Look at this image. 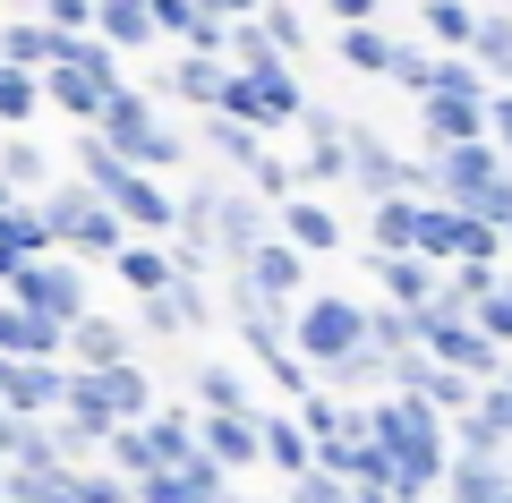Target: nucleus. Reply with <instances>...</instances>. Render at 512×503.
<instances>
[{"instance_id":"nucleus-19","label":"nucleus","mask_w":512,"mask_h":503,"mask_svg":"<svg viewBox=\"0 0 512 503\" xmlns=\"http://www.w3.org/2000/svg\"><path fill=\"white\" fill-rule=\"evenodd\" d=\"M291 503H350V486H342V478H308Z\"/></svg>"},{"instance_id":"nucleus-24","label":"nucleus","mask_w":512,"mask_h":503,"mask_svg":"<svg viewBox=\"0 0 512 503\" xmlns=\"http://www.w3.org/2000/svg\"><path fill=\"white\" fill-rule=\"evenodd\" d=\"M461 9H495V0H461Z\"/></svg>"},{"instance_id":"nucleus-26","label":"nucleus","mask_w":512,"mask_h":503,"mask_svg":"<svg viewBox=\"0 0 512 503\" xmlns=\"http://www.w3.org/2000/svg\"><path fill=\"white\" fill-rule=\"evenodd\" d=\"M495 503H512V495H495Z\"/></svg>"},{"instance_id":"nucleus-20","label":"nucleus","mask_w":512,"mask_h":503,"mask_svg":"<svg viewBox=\"0 0 512 503\" xmlns=\"http://www.w3.org/2000/svg\"><path fill=\"white\" fill-rule=\"evenodd\" d=\"M325 9H333L342 26H376V9H384V0H325Z\"/></svg>"},{"instance_id":"nucleus-8","label":"nucleus","mask_w":512,"mask_h":503,"mask_svg":"<svg viewBox=\"0 0 512 503\" xmlns=\"http://www.w3.org/2000/svg\"><path fill=\"white\" fill-rule=\"evenodd\" d=\"M376 282H384V307H393V316H419V307L436 299V265H419V256H384Z\"/></svg>"},{"instance_id":"nucleus-6","label":"nucleus","mask_w":512,"mask_h":503,"mask_svg":"<svg viewBox=\"0 0 512 503\" xmlns=\"http://www.w3.org/2000/svg\"><path fill=\"white\" fill-rule=\"evenodd\" d=\"M461 60L487 77V94H512V18H504V9H478V35H470Z\"/></svg>"},{"instance_id":"nucleus-12","label":"nucleus","mask_w":512,"mask_h":503,"mask_svg":"<svg viewBox=\"0 0 512 503\" xmlns=\"http://www.w3.org/2000/svg\"><path fill=\"white\" fill-rule=\"evenodd\" d=\"M325 384H333V393H367V384H393V367H384L376 350L359 342L350 359H333V367H325Z\"/></svg>"},{"instance_id":"nucleus-17","label":"nucleus","mask_w":512,"mask_h":503,"mask_svg":"<svg viewBox=\"0 0 512 503\" xmlns=\"http://www.w3.org/2000/svg\"><path fill=\"white\" fill-rule=\"evenodd\" d=\"M427 94H453V103H487V77H478L461 52H444V60H436V86H427Z\"/></svg>"},{"instance_id":"nucleus-23","label":"nucleus","mask_w":512,"mask_h":503,"mask_svg":"<svg viewBox=\"0 0 512 503\" xmlns=\"http://www.w3.org/2000/svg\"><path fill=\"white\" fill-rule=\"evenodd\" d=\"M495 256H512V222H504V231H495Z\"/></svg>"},{"instance_id":"nucleus-13","label":"nucleus","mask_w":512,"mask_h":503,"mask_svg":"<svg viewBox=\"0 0 512 503\" xmlns=\"http://www.w3.org/2000/svg\"><path fill=\"white\" fill-rule=\"evenodd\" d=\"M342 60L359 77H384V60H393V35L384 26H342Z\"/></svg>"},{"instance_id":"nucleus-9","label":"nucleus","mask_w":512,"mask_h":503,"mask_svg":"<svg viewBox=\"0 0 512 503\" xmlns=\"http://www.w3.org/2000/svg\"><path fill=\"white\" fill-rule=\"evenodd\" d=\"M367 248H376V265H384V256H410V248H419V197L367 205Z\"/></svg>"},{"instance_id":"nucleus-5","label":"nucleus","mask_w":512,"mask_h":503,"mask_svg":"<svg viewBox=\"0 0 512 503\" xmlns=\"http://www.w3.org/2000/svg\"><path fill=\"white\" fill-rule=\"evenodd\" d=\"M419 137H427V154L478 145V137H487V103H453V94H427V103H419Z\"/></svg>"},{"instance_id":"nucleus-10","label":"nucleus","mask_w":512,"mask_h":503,"mask_svg":"<svg viewBox=\"0 0 512 503\" xmlns=\"http://www.w3.org/2000/svg\"><path fill=\"white\" fill-rule=\"evenodd\" d=\"M470 324H478V333H487V342L512 359V273H495V290L470 307Z\"/></svg>"},{"instance_id":"nucleus-21","label":"nucleus","mask_w":512,"mask_h":503,"mask_svg":"<svg viewBox=\"0 0 512 503\" xmlns=\"http://www.w3.org/2000/svg\"><path fill=\"white\" fill-rule=\"evenodd\" d=\"M274 461L299 469V461H308V435H299V427H274Z\"/></svg>"},{"instance_id":"nucleus-16","label":"nucleus","mask_w":512,"mask_h":503,"mask_svg":"<svg viewBox=\"0 0 512 503\" xmlns=\"http://www.w3.org/2000/svg\"><path fill=\"white\" fill-rule=\"evenodd\" d=\"M282 231H291L299 248H342V222H333L325 205H291V214H282Z\"/></svg>"},{"instance_id":"nucleus-1","label":"nucleus","mask_w":512,"mask_h":503,"mask_svg":"<svg viewBox=\"0 0 512 503\" xmlns=\"http://www.w3.org/2000/svg\"><path fill=\"white\" fill-rule=\"evenodd\" d=\"M419 205H444V214H470L487 231H504L512 222V171L487 154V137L453 145V154H427L419 162Z\"/></svg>"},{"instance_id":"nucleus-4","label":"nucleus","mask_w":512,"mask_h":503,"mask_svg":"<svg viewBox=\"0 0 512 503\" xmlns=\"http://www.w3.org/2000/svg\"><path fill=\"white\" fill-rule=\"evenodd\" d=\"M342 180H359L367 205H393V197H419V162H402L376 128H350V171Z\"/></svg>"},{"instance_id":"nucleus-18","label":"nucleus","mask_w":512,"mask_h":503,"mask_svg":"<svg viewBox=\"0 0 512 503\" xmlns=\"http://www.w3.org/2000/svg\"><path fill=\"white\" fill-rule=\"evenodd\" d=\"M487 154L512 171V94H487Z\"/></svg>"},{"instance_id":"nucleus-7","label":"nucleus","mask_w":512,"mask_h":503,"mask_svg":"<svg viewBox=\"0 0 512 503\" xmlns=\"http://www.w3.org/2000/svg\"><path fill=\"white\" fill-rule=\"evenodd\" d=\"M495 495H512V486H504V461H470V452H453V461H444L436 503H495Z\"/></svg>"},{"instance_id":"nucleus-2","label":"nucleus","mask_w":512,"mask_h":503,"mask_svg":"<svg viewBox=\"0 0 512 503\" xmlns=\"http://www.w3.org/2000/svg\"><path fill=\"white\" fill-rule=\"evenodd\" d=\"M367 444L384 452V461H444V418L427 410L419 393H384L376 410H367Z\"/></svg>"},{"instance_id":"nucleus-25","label":"nucleus","mask_w":512,"mask_h":503,"mask_svg":"<svg viewBox=\"0 0 512 503\" xmlns=\"http://www.w3.org/2000/svg\"><path fill=\"white\" fill-rule=\"evenodd\" d=\"M504 486H512V452H504Z\"/></svg>"},{"instance_id":"nucleus-3","label":"nucleus","mask_w":512,"mask_h":503,"mask_svg":"<svg viewBox=\"0 0 512 503\" xmlns=\"http://www.w3.org/2000/svg\"><path fill=\"white\" fill-rule=\"evenodd\" d=\"M359 342H367V307H359V299H342V290H325V299H308V307H299V350H308L316 367L350 359Z\"/></svg>"},{"instance_id":"nucleus-14","label":"nucleus","mask_w":512,"mask_h":503,"mask_svg":"<svg viewBox=\"0 0 512 503\" xmlns=\"http://www.w3.org/2000/svg\"><path fill=\"white\" fill-rule=\"evenodd\" d=\"M256 290H265V299H291L299 290V248H256ZM248 290V299H256Z\"/></svg>"},{"instance_id":"nucleus-15","label":"nucleus","mask_w":512,"mask_h":503,"mask_svg":"<svg viewBox=\"0 0 512 503\" xmlns=\"http://www.w3.org/2000/svg\"><path fill=\"white\" fill-rule=\"evenodd\" d=\"M384 77L393 86H410L427 103V86H436V52H419V43H393V60H384Z\"/></svg>"},{"instance_id":"nucleus-11","label":"nucleus","mask_w":512,"mask_h":503,"mask_svg":"<svg viewBox=\"0 0 512 503\" xmlns=\"http://www.w3.org/2000/svg\"><path fill=\"white\" fill-rule=\"evenodd\" d=\"M419 26L436 43H453V52H470V35H478V9H461V0H427L419 9Z\"/></svg>"},{"instance_id":"nucleus-22","label":"nucleus","mask_w":512,"mask_h":503,"mask_svg":"<svg viewBox=\"0 0 512 503\" xmlns=\"http://www.w3.org/2000/svg\"><path fill=\"white\" fill-rule=\"evenodd\" d=\"M350 503H393V495H384V486H359V495H350Z\"/></svg>"}]
</instances>
